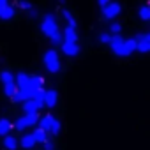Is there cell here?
Here are the masks:
<instances>
[{"mask_svg": "<svg viewBox=\"0 0 150 150\" xmlns=\"http://www.w3.org/2000/svg\"><path fill=\"white\" fill-rule=\"evenodd\" d=\"M41 32H42L53 44H60V42H62V32H60V28H58L57 18H55L51 13H46V14L42 16Z\"/></svg>", "mask_w": 150, "mask_h": 150, "instance_id": "1", "label": "cell"}, {"mask_svg": "<svg viewBox=\"0 0 150 150\" xmlns=\"http://www.w3.org/2000/svg\"><path fill=\"white\" fill-rule=\"evenodd\" d=\"M42 64H44V67L48 69V72H51V74H55V72L60 71V60H58V55H57L55 50H48V51L44 53Z\"/></svg>", "mask_w": 150, "mask_h": 150, "instance_id": "2", "label": "cell"}, {"mask_svg": "<svg viewBox=\"0 0 150 150\" xmlns=\"http://www.w3.org/2000/svg\"><path fill=\"white\" fill-rule=\"evenodd\" d=\"M0 81L4 85V94L7 97H11L16 90V80H14V74L11 71H2L0 72Z\"/></svg>", "mask_w": 150, "mask_h": 150, "instance_id": "3", "label": "cell"}, {"mask_svg": "<svg viewBox=\"0 0 150 150\" xmlns=\"http://www.w3.org/2000/svg\"><path fill=\"white\" fill-rule=\"evenodd\" d=\"M110 48H111V51H113L117 57H127V53H125V46H124V39H122L120 34H111Z\"/></svg>", "mask_w": 150, "mask_h": 150, "instance_id": "4", "label": "cell"}, {"mask_svg": "<svg viewBox=\"0 0 150 150\" xmlns=\"http://www.w3.org/2000/svg\"><path fill=\"white\" fill-rule=\"evenodd\" d=\"M30 125H37V113H25L23 117H20L14 124V127L18 131H23Z\"/></svg>", "mask_w": 150, "mask_h": 150, "instance_id": "5", "label": "cell"}, {"mask_svg": "<svg viewBox=\"0 0 150 150\" xmlns=\"http://www.w3.org/2000/svg\"><path fill=\"white\" fill-rule=\"evenodd\" d=\"M103 9V16L106 18V20H115L118 14H120V11H122V7H120V4L118 2H110L104 6V7H101Z\"/></svg>", "mask_w": 150, "mask_h": 150, "instance_id": "6", "label": "cell"}, {"mask_svg": "<svg viewBox=\"0 0 150 150\" xmlns=\"http://www.w3.org/2000/svg\"><path fill=\"white\" fill-rule=\"evenodd\" d=\"M136 41V50L141 53H148L150 51V34H138L134 37Z\"/></svg>", "mask_w": 150, "mask_h": 150, "instance_id": "7", "label": "cell"}, {"mask_svg": "<svg viewBox=\"0 0 150 150\" xmlns=\"http://www.w3.org/2000/svg\"><path fill=\"white\" fill-rule=\"evenodd\" d=\"M14 18V7L9 6V0H0V20L9 21Z\"/></svg>", "mask_w": 150, "mask_h": 150, "instance_id": "8", "label": "cell"}, {"mask_svg": "<svg viewBox=\"0 0 150 150\" xmlns=\"http://www.w3.org/2000/svg\"><path fill=\"white\" fill-rule=\"evenodd\" d=\"M57 103H58V94H57V90H44L42 104H44V106H48V108L51 110V108H55V106H57Z\"/></svg>", "mask_w": 150, "mask_h": 150, "instance_id": "9", "label": "cell"}, {"mask_svg": "<svg viewBox=\"0 0 150 150\" xmlns=\"http://www.w3.org/2000/svg\"><path fill=\"white\" fill-rule=\"evenodd\" d=\"M62 51H64L67 57H76V55L80 53V46H78V42L64 41V42H62Z\"/></svg>", "mask_w": 150, "mask_h": 150, "instance_id": "10", "label": "cell"}, {"mask_svg": "<svg viewBox=\"0 0 150 150\" xmlns=\"http://www.w3.org/2000/svg\"><path fill=\"white\" fill-rule=\"evenodd\" d=\"M41 108H42V103H37V101L32 99V97L23 101V111H25V113H37Z\"/></svg>", "mask_w": 150, "mask_h": 150, "instance_id": "11", "label": "cell"}, {"mask_svg": "<svg viewBox=\"0 0 150 150\" xmlns=\"http://www.w3.org/2000/svg\"><path fill=\"white\" fill-rule=\"evenodd\" d=\"M62 41H72V42H76L78 41V32H76V28H72V27H65V30H64V34H62Z\"/></svg>", "mask_w": 150, "mask_h": 150, "instance_id": "12", "label": "cell"}, {"mask_svg": "<svg viewBox=\"0 0 150 150\" xmlns=\"http://www.w3.org/2000/svg\"><path fill=\"white\" fill-rule=\"evenodd\" d=\"M48 120H50V129H48V131H50L51 134H58V132H60V129H62L60 122H58L53 115H50V113H48Z\"/></svg>", "mask_w": 150, "mask_h": 150, "instance_id": "13", "label": "cell"}, {"mask_svg": "<svg viewBox=\"0 0 150 150\" xmlns=\"http://www.w3.org/2000/svg\"><path fill=\"white\" fill-rule=\"evenodd\" d=\"M32 134H34L35 143H44V141H48V131H44V129H41V127H37Z\"/></svg>", "mask_w": 150, "mask_h": 150, "instance_id": "14", "label": "cell"}, {"mask_svg": "<svg viewBox=\"0 0 150 150\" xmlns=\"http://www.w3.org/2000/svg\"><path fill=\"white\" fill-rule=\"evenodd\" d=\"M18 6H20L21 9H25V11L28 13V16H32V18H35V16H37V11L34 9V6L28 2V0H20V2H18Z\"/></svg>", "mask_w": 150, "mask_h": 150, "instance_id": "15", "label": "cell"}, {"mask_svg": "<svg viewBox=\"0 0 150 150\" xmlns=\"http://www.w3.org/2000/svg\"><path fill=\"white\" fill-rule=\"evenodd\" d=\"M4 146L7 148V150H16L18 148V141H16V138H13V136H4Z\"/></svg>", "mask_w": 150, "mask_h": 150, "instance_id": "16", "label": "cell"}, {"mask_svg": "<svg viewBox=\"0 0 150 150\" xmlns=\"http://www.w3.org/2000/svg\"><path fill=\"white\" fill-rule=\"evenodd\" d=\"M11 127H13V124H11L7 118H0V136H6V134H9Z\"/></svg>", "mask_w": 150, "mask_h": 150, "instance_id": "17", "label": "cell"}, {"mask_svg": "<svg viewBox=\"0 0 150 150\" xmlns=\"http://www.w3.org/2000/svg\"><path fill=\"white\" fill-rule=\"evenodd\" d=\"M34 145H35L34 134H23V138H21V146H23V148H32Z\"/></svg>", "mask_w": 150, "mask_h": 150, "instance_id": "18", "label": "cell"}, {"mask_svg": "<svg viewBox=\"0 0 150 150\" xmlns=\"http://www.w3.org/2000/svg\"><path fill=\"white\" fill-rule=\"evenodd\" d=\"M124 46H125L127 57H129L132 51H136V41H134V37H132V39H124Z\"/></svg>", "mask_w": 150, "mask_h": 150, "instance_id": "19", "label": "cell"}, {"mask_svg": "<svg viewBox=\"0 0 150 150\" xmlns=\"http://www.w3.org/2000/svg\"><path fill=\"white\" fill-rule=\"evenodd\" d=\"M62 14H64V20L67 21V25H69V27L76 28V20H74V16H72V13H71V11L64 9V11H62Z\"/></svg>", "mask_w": 150, "mask_h": 150, "instance_id": "20", "label": "cell"}, {"mask_svg": "<svg viewBox=\"0 0 150 150\" xmlns=\"http://www.w3.org/2000/svg\"><path fill=\"white\" fill-rule=\"evenodd\" d=\"M138 14H139V18H141L143 21H148V20H150V7L145 4V6L139 9V13H138Z\"/></svg>", "mask_w": 150, "mask_h": 150, "instance_id": "21", "label": "cell"}, {"mask_svg": "<svg viewBox=\"0 0 150 150\" xmlns=\"http://www.w3.org/2000/svg\"><path fill=\"white\" fill-rule=\"evenodd\" d=\"M108 28H110V34H120V32H122V23H117V21H115V23H111Z\"/></svg>", "mask_w": 150, "mask_h": 150, "instance_id": "22", "label": "cell"}, {"mask_svg": "<svg viewBox=\"0 0 150 150\" xmlns=\"http://www.w3.org/2000/svg\"><path fill=\"white\" fill-rule=\"evenodd\" d=\"M110 39H111V34H108V32H101V34H99V42L110 44Z\"/></svg>", "mask_w": 150, "mask_h": 150, "instance_id": "23", "label": "cell"}, {"mask_svg": "<svg viewBox=\"0 0 150 150\" xmlns=\"http://www.w3.org/2000/svg\"><path fill=\"white\" fill-rule=\"evenodd\" d=\"M39 127H41V129H44V131H48V129H50V120H48V115H46V117H42V118L39 120Z\"/></svg>", "mask_w": 150, "mask_h": 150, "instance_id": "24", "label": "cell"}, {"mask_svg": "<svg viewBox=\"0 0 150 150\" xmlns=\"http://www.w3.org/2000/svg\"><path fill=\"white\" fill-rule=\"evenodd\" d=\"M42 146H44V150H53V143H50V141H44Z\"/></svg>", "mask_w": 150, "mask_h": 150, "instance_id": "25", "label": "cell"}, {"mask_svg": "<svg viewBox=\"0 0 150 150\" xmlns=\"http://www.w3.org/2000/svg\"><path fill=\"white\" fill-rule=\"evenodd\" d=\"M110 2V0H97V4H99V7H104L106 4Z\"/></svg>", "mask_w": 150, "mask_h": 150, "instance_id": "26", "label": "cell"}]
</instances>
